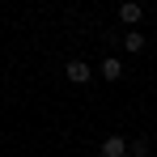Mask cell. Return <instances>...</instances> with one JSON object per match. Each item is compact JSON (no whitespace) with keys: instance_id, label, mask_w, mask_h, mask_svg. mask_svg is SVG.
Wrapping results in <instances>:
<instances>
[{"instance_id":"1","label":"cell","mask_w":157,"mask_h":157,"mask_svg":"<svg viewBox=\"0 0 157 157\" xmlns=\"http://www.w3.org/2000/svg\"><path fill=\"white\" fill-rule=\"evenodd\" d=\"M64 72H68L72 85H89V81H94V68H89L85 59H68V68H64Z\"/></svg>"},{"instance_id":"2","label":"cell","mask_w":157,"mask_h":157,"mask_svg":"<svg viewBox=\"0 0 157 157\" xmlns=\"http://www.w3.org/2000/svg\"><path fill=\"white\" fill-rule=\"evenodd\" d=\"M132 140L128 136H102V157H128Z\"/></svg>"},{"instance_id":"3","label":"cell","mask_w":157,"mask_h":157,"mask_svg":"<svg viewBox=\"0 0 157 157\" xmlns=\"http://www.w3.org/2000/svg\"><path fill=\"white\" fill-rule=\"evenodd\" d=\"M140 17H144V9H140V4H132V0H128V4H119V21H128L132 30L140 26Z\"/></svg>"},{"instance_id":"4","label":"cell","mask_w":157,"mask_h":157,"mask_svg":"<svg viewBox=\"0 0 157 157\" xmlns=\"http://www.w3.org/2000/svg\"><path fill=\"white\" fill-rule=\"evenodd\" d=\"M98 72H102V81H119V77H123V59H115V55H106Z\"/></svg>"},{"instance_id":"5","label":"cell","mask_w":157,"mask_h":157,"mask_svg":"<svg viewBox=\"0 0 157 157\" xmlns=\"http://www.w3.org/2000/svg\"><path fill=\"white\" fill-rule=\"evenodd\" d=\"M123 51H132V55L144 51V34H140V30H128V34H123Z\"/></svg>"},{"instance_id":"6","label":"cell","mask_w":157,"mask_h":157,"mask_svg":"<svg viewBox=\"0 0 157 157\" xmlns=\"http://www.w3.org/2000/svg\"><path fill=\"white\" fill-rule=\"evenodd\" d=\"M128 157H153V144H149L144 136H136V140H132V149H128Z\"/></svg>"}]
</instances>
